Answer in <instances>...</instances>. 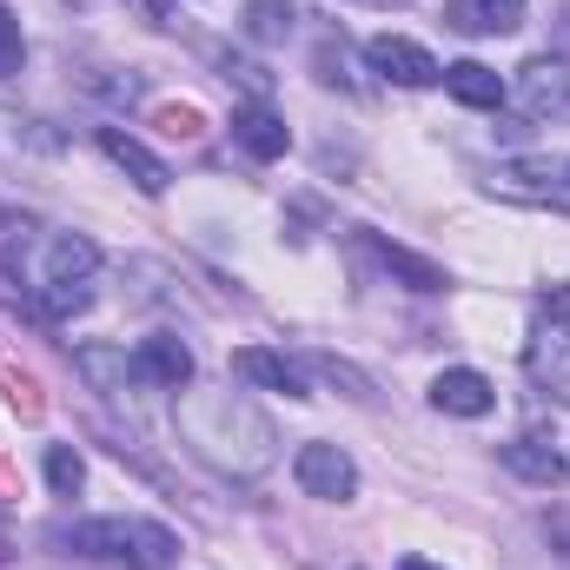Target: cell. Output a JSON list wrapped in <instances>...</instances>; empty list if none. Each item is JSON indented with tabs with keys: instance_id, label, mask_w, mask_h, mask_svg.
Listing matches in <instances>:
<instances>
[{
	"instance_id": "6da1fadb",
	"label": "cell",
	"mask_w": 570,
	"mask_h": 570,
	"mask_svg": "<svg viewBox=\"0 0 570 570\" xmlns=\"http://www.w3.org/2000/svg\"><path fill=\"white\" fill-rule=\"evenodd\" d=\"M179 431H186V444H193L206 464H219V471H233V478H253V471L273 464V425H266L239 392L186 399V405H179Z\"/></svg>"
},
{
	"instance_id": "7a4b0ae2",
	"label": "cell",
	"mask_w": 570,
	"mask_h": 570,
	"mask_svg": "<svg viewBox=\"0 0 570 570\" xmlns=\"http://www.w3.org/2000/svg\"><path fill=\"white\" fill-rule=\"evenodd\" d=\"M60 544H73L80 558H107V564H134V570H166L179 558V538L166 524L146 518H94V524H67Z\"/></svg>"
},
{
	"instance_id": "3957f363",
	"label": "cell",
	"mask_w": 570,
	"mask_h": 570,
	"mask_svg": "<svg viewBox=\"0 0 570 570\" xmlns=\"http://www.w3.org/2000/svg\"><path fill=\"white\" fill-rule=\"evenodd\" d=\"M292 478L305 484V498H325V504H352L358 498V464L338 444H298Z\"/></svg>"
},
{
	"instance_id": "277c9868",
	"label": "cell",
	"mask_w": 570,
	"mask_h": 570,
	"mask_svg": "<svg viewBox=\"0 0 570 570\" xmlns=\"http://www.w3.org/2000/svg\"><path fill=\"white\" fill-rule=\"evenodd\" d=\"M511 100H518L531 120L564 127V120H570V67H564V60H531V67H518Z\"/></svg>"
},
{
	"instance_id": "5b68a950",
	"label": "cell",
	"mask_w": 570,
	"mask_h": 570,
	"mask_svg": "<svg viewBox=\"0 0 570 570\" xmlns=\"http://www.w3.org/2000/svg\"><path fill=\"white\" fill-rule=\"evenodd\" d=\"M365 60H372V73H385L392 87H438V80H444V67L431 60V47L405 40V33H379V40H365Z\"/></svg>"
},
{
	"instance_id": "8992f818",
	"label": "cell",
	"mask_w": 570,
	"mask_h": 570,
	"mask_svg": "<svg viewBox=\"0 0 570 570\" xmlns=\"http://www.w3.org/2000/svg\"><path fill=\"white\" fill-rule=\"evenodd\" d=\"M134 379H140V385H159V392L193 385V352H186V338H173V332L140 338V345H134Z\"/></svg>"
},
{
	"instance_id": "52a82bcc",
	"label": "cell",
	"mask_w": 570,
	"mask_h": 570,
	"mask_svg": "<svg viewBox=\"0 0 570 570\" xmlns=\"http://www.w3.org/2000/svg\"><path fill=\"white\" fill-rule=\"evenodd\" d=\"M431 405H438L444 419H484V412L498 405V392H491V379H484V372L451 365V372H438V379H431Z\"/></svg>"
},
{
	"instance_id": "ba28073f",
	"label": "cell",
	"mask_w": 570,
	"mask_h": 570,
	"mask_svg": "<svg viewBox=\"0 0 570 570\" xmlns=\"http://www.w3.org/2000/svg\"><path fill=\"white\" fill-rule=\"evenodd\" d=\"M100 153H107V159H114L140 193H166V186H173L166 159H159V153H146V146L134 140V134H120V127H100Z\"/></svg>"
},
{
	"instance_id": "9c48e42d",
	"label": "cell",
	"mask_w": 570,
	"mask_h": 570,
	"mask_svg": "<svg viewBox=\"0 0 570 570\" xmlns=\"http://www.w3.org/2000/svg\"><path fill=\"white\" fill-rule=\"evenodd\" d=\"M233 372H239L246 385H266V392H285V399H305V372H298L285 352L246 345V352H233Z\"/></svg>"
},
{
	"instance_id": "30bf717a",
	"label": "cell",
	"mask_w": 570,
	"mask_h": 570,
	"mask_svg": "<svg viewBox=\"0 0 570 570\" xmlns=\"http://www.w3.org/2000/svg\"><path fill=\"white\" fill-rule=\"evenodd\" d=\"M233 140L246 146L253 159H285V146H292V127H285L279 114L266 107V100H253V107H239L233 114Z\"/></svg>"
},
{
	"instance_id": "8fae6325",
	"label": "cell",
	"mask_w": 570,
	"mask_h": 570,
	"mask_svg": "<svg viewBox=\"0 0 570 570\" xmlns=\"http://www.w3.org/2000/svg\"><path fill=\"white\" fill-rule=\"evenodd\" d=\"M444 94H451L458 107H478V114L504 107V80H498V67H484V60H451V67H444Z\"/></svg>"
},
{
	"instance_id": "7c38bea8",
	"label": "cell",
	"mask_w": 570,
	"mask_h": 570,
	"mask_svg": "<svg viewBox=\"0 0 570 570\" xmlns=\"http://www.w3.org/2000/svg\"><path fill=\"white\" fill-rule=\"evenodd\" d=\"M444 27H458V33H511V27H524V0H451Z\"/></svg>"
},
{
	"instance_id": "4fadbf2b",
	"label": "cell",
	"mask_w": 570,
	"mask_h": 570,
	"mask_svg": "<svg viewBox=\"0 0 570 570\" xmlns=\"http://www.w3.org/2000/svg\"><path fill=\"white\" fill-rule=\"evenodd\" d=\"M358 239H365V246L379 253V266H385L392 279H405L412 292H444V273H438L431 259H419L412 246H392V239H379V233H365V226H358Z\"/></svg>"
},
{
	"instance_id": "5bb4252c",
	"label": "cell",
	"mask_w": 570,
	"mask_h": 570,
	"mask_svg": "<svg viewBox=\"0 0 570 570\" xmlns=\"http://www.w3.org/2000/svg\"><path fill=\"white\" fill-rule=\"evenodd\" d=\"M504 464H511L524 484H544V491L564 484V458H558L544 438H511V444H504Z\"/></svg>"
},
{
	"instance_id": "9a60e30c",
	"label": "cell",
	"mask_w": 570,
	"mask_h": 570,
	"mask_svg": "<svg viewBox=\"0 0 570 570\" xmlns=\"http://www.w3.org/2000/svg\"><path fill=\"white\" fill-rule=\"evenodd\" d=\"M94 266H100V246L80 239V233H60V239L47 246V279L40 285H87Z\"/></svg>"
},
{
	"instance_id": "2e32d148",
	"label": "cell",
	"mask_w": 570,
	"mask_h": 570,
	"mask_svg": "<svg viewBox=\"0 0 570 570\" xmlns=\"http://www.w3.org/2000/svg\"><path fill=\"white\" fill-rule=\"evenodd\" d=\"M531 372H538L558 399H570V332L564 325H544V332H538V345H531Z\"/></svg>"
},
{
	"instance_id": "e0dca14e",
	"label": "cell",
	"mask_w": 570,
	"mask_h": 570,
	"mask_svg": "<svg viewBox=\"0 0 570 570\" xmlns=\"http://www.w3.org/2000/svg\"><path fill=\"white\" fill-rule=\"evenodd\" d=\"M298 372H312V379H325V385H345V399H372V379H365L358 365L332 358V352H305V358H298Z\"/></svg>"
},
{
	"instance_id": "ac0fdd59",
	"label": "cell",
	"mask_w": 570,
	"mask_h": 570,
	"mask_svg": "<svg viewBox=\"0 0 570 570\" xmlns=\"http://www.w3.org/2000/svg\"><path fill=\"white\" fill-rule=\"evenodd\" d=\"M285 27H292V0H246V40L273 47L285 40Z\"/></svg>"
},
{
	"instance_id": "d6986e66",
	"label": "cell",
	"mask_w": 570,
	"mask_h": 570,
	"mask_svg": "<svg viewBox=\"0 0 570 570\" xmlns=\"http://www.w3.org/2000/svg\"><path fill=\"white\" fill-rule=\"evenodd\" d=\"M47 484H53L60 498H73V491L87 484V464H80L73 444H53V451H47Z\"/></svg>"
},
{
	"instance_id": "ffe728a7",
	"label": "cell",
	"mask_w": 570,
	"mask_h": 570,
	"mask_svg": "<svg viewBox=\"0 0 570 570\" xmlns=\"http://www.w3.org/2000/svg\"><path fill=\"white\" fill-rule=\"evenodd\" d=\"M20 60H27V40H20V20L0 7V73H20Z\"/></svg>"
},
{
	"instance_id": "44dd1931",
	"label": "cell",
	"mask_w": 570,
	"mask_h": 570,
	"mask_svg": "<svg viewBox=\"0 0 570 570\" xmlns=\"http://www.w3.org/2000/svg\"><path fill=\"white\" fill-rule=\"evenodd\" d=\"M544 312H551V325L570 332V285H551V292H544Z\"/></svg>"
},
{
	"instance_id": "7402d4cb",
	"label": "cell",
	"mask_w": 570,
	"mask_h": 570,
	"mask_svg": "<svg viewBox=\"0 0 570 570\" xmlns=\"http://www.w3.org/2000/svg\"><path fill=\"white\" fill-rule=\"evenodd\" d=\"M399 570H438V564H425V558H405V564H399Z\"/></svg>"
},
{
	"instance_id": "603a6c76",
	"label": "cell",
	"mask_w": 570,
	"mask_h": 570,
	"mask_svg": "<svg viewBox=\"0 0 570 570\" xmlns=\"http://www.w3.org/2000/svg\"><path fill=\"white\" fill-rule=\"evenodd\" d=\"M365 7H399V0H365Z\"/></svg>"
},
{
	"instance_id": "cb8c5ba5",
	"label": "cell",
	"mask_w": 570,
	"mask_h": 570,
	"mask_svg": "<svg viewBox=\"0 0 570 570\" xmlns=\"http://www.w3.org/2000/svg\"><path fill=\"white\" fill-rule=\"evenodd\" d=\"M564 179H570V166H564Z\"/></svg>"
},
{
	"instance_id": "d4e9b609",
	"label": "cell",
	"mask_w": 570,
	"mask_h": 570,
	"mask_svg": "<svg viewBox=\"0 0 570 570\" xmlns=\"http://www.w3.org/2000/svg\"><path fill=\"white\" fill-rule=\"evenodd\" d=\"M0 511H7V504H0Z\"/></svg>"
}]
</instances>
